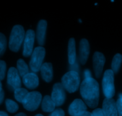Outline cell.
Listing matches in <instances>:
<instances>
[{
	"mask_svg": "<svg viewBox=\"0 0 122 116\" xmlns=\"http://www.w3.org/2000/svg\"><path fill=\"white\" fill-rule=\"evenodd\" d=\"M35 33L33 30L29 29L26 32L23 44V55L25 57L30 56L33 52V45H34Z\"/></svg>",
	"mask_w": 122,
	"mask_h": 116,
	"instance_id": "ba28073f",
	"label": "cell"
},
{
	"mask_svg": "<svg viewBox=\"0 0 122 116\" xmlns=\"http://www.w3.org/2000/svg\"><path fill=\"white\" fill-rule=\"evenodd\" d=\"M64 111L61 108H57L52 111L49 116H64Z\"/></svg>",
	"mask_w": 122,
	"mask_h": 116,
	"instance_id": "d4e9b609",
	"label": "cell"
},
{
	"mask_svg": "<svg viewBox=\"0 0 122 116\" xmlns=\"http://www.w3.org/2000/svg\"><path fill=\"white\" fill-rule=\"evenodd\" d=\"M114 74L112 70H107L104 74L102 86L106 98H112L115 94Z\"/></svg>",
	"mask_w": 122,
	"mask_h": 116,
	"instance_id": "277c9868",
	"label": "cell"
},
{
	"mask_svg": "<svg viewBox=\"0 0 122 116\" xmlns=\"http://www.w3.org/2000/svg\"><path fill=\"white\" fill-rule=\"evenodd\" d=\"M4 97V91L2 90V87H0V104L3 101Z\"/></svg>",
	"mask_w": 122,
	"mask_h": 116,
	"instance_id": "f1b7e54d",
	"label": "cell"
},
{
	"mask_svg": "<svg viewBox=\"0 0 122 116\" xmlns=\"http://www.w3.org/2000/svg\"><path fill=\"white\" fill-rule=\"evenodd\" d=\"M17 69L10 67L7 73V83L9 86L15 89L21 87V80Z\"/></svg>",
	"mask_w": 122,
	"mask_h": 116,
	"instance_id": "30bf717a",
	"label": "cell"
},
{
	"mask_svg": "<svg viewBox=\"0 0 122 116\" xmlns=\"http://www.w3.org/2000/svg\"><path fill=\"white\" fill-rule=\"evenodd\" d=\"M87 107L85 102L80 99L74 100L69 108V113L71 116H77L86 111Z\"/></svg>",
	"mask_w": 122,
	"mask_h": 116,
	"instance_id": "8fae6325",
	"label": "cell"
},
{
	"mask_svg": "<svg viewBox=\"0 0 122 116\" xmlns=\"http://www.w3.org/2000/svg\"><path fill=\"white\" fill-rule=\"evenodd\" d=\"M81 96L90 108H96L100 98L99 84L94 78L85 79L80 87Z\"/></svg>",
	"mask_w": 122,
	"mask_h": 116,
	"instance_id": "6da1fadb",
	"label": "cell"
},
{
	"mask_svg": "<svg viewBox=\"0 0 122 116\" xmlns=\"http://www.w3.org/2000/svg\"><path fill=\"white\" fill-rule=\"evenodd\" d=\"M105 63L106 58L103 54L100 52H95L93 56V67L95 76L97 78H99L102 74Z\"/></svg>",
	"mask_w": 122,
	"mask_h": 116,
	"instance_id": "9c48e42d",
	"label": "cell"
},
{
	"mask_svg": "<svg viewBox=\"0 0 122 116\" xmlns=\"http://www.w3.org/2000/svg\"><path fill=\"white\" fill-rule=\"evenodd\" d=\"M15 116H27V115L23 113H20L19 114H17Z\"/></svg>",
	"mask_w": 122,
	"mask_h": 116,
	"instance_id": "1f68e13d",
	"label": "cell"
},
{
	"mask_svg": "<svg viewBox=\"0 0 122 116\" xmlns=\"http://www.w3.org/2000/svg\"><path fill=\"white\" fill-rule=\"evenodd\" d=\"M23 82L28 89H33L39 85V78L36 74L29 73L23 77Z\"/></svg>",
	"mask_w": 122,
	"mask_h": 116,
	"instance_id": "9a60e30c",
	"label": "cell"
},
{
	"mask_svg": "<svg viewBox=\"0 0 122 116\" xmlns=\"http://www.w3.org/2000/svg\"><path fill=\"white\" fill-rule=\"evenodd\" d=\"M45 55V50L44 47L38 46L35 48L30 61V67L32 71L38 72L40 70Z\"/></svg>",
	"mask_w": 122,
	"mask_h": 116,
	"instance_id": "5b68a950",
	"label": "cell"
},
{
	"mask_svg": "<svg viewBox=\"0 0 122 116\" xmlns=\"http://www.w3.org/2000/svg\"><path fill=\"white\" fill-rule=\"evenodd\" d=\"M76 58V44L74 38H70L68 44V58L69 63L70 65L75 63Z\"/></svg>",
	"mask_w": 122,
	"mask_h": 116,
	"instance_id": "e0dca14e",
	"label": "cell"
},
{
	"mask_svg": "<svg viewBox=\"0 0 122 116\" xmlns=\"http://www.w3.org/2000/svg\"><path fill=\"white\" fill-rule=\"evenodd\" d=\"M0 87H2V85H1V81H0Z\"/></svg>",
	"mask_w": 122,
	"mask_h": 116,
	"instance_id": "e575fe53",
	"label": "cell"
},
{
	"mask_svg": "<svg viewBox=\"0 0 122 116\" xmlns=\"http://www.w3.org/2000/svg\"><path fill=\"white\" fill-rule=\"evenodd\" d=\"M51 97L57 107L62 106L66 100L65 89L61 83H57L54 85Z\"/></svg>",
	"mask_w": 122,
	"mask_h": 116,
	"instance_id": "52a82bcc",
	"label": "cell"
},
{
	"mask_svg": "<svg viewBox=\"0 0 122 116\" xmlns=\"http://www.w3.org/2000/svg\"><path fill=\"white\" fill-rule=\"evenodd\" d=\"M119 98H120V100L122 101V94H120V95H119Z\"/></svg>",
	"mask_w": 122,
	"mask_h": 116,
	"instance_id": "d6a6232c",
	"label": "cell"
},
{
	"mask_svg": "<svg viewBox=\"0 0 122 116\" xmlns=\"http://www.w3.org/2000/svg\"><path fill=\"white\" fill-rule=\"evenodd\" d=\"M91 116V113H89L88 111H86L85 113H83V114H81L79 116Z\"/></svg>",
	"mask_w": 122,
	"mask_h": 116,
	"instance_id": "f546056e",
	"label": "cell"
},
{
	"mask_svg": "<svg viewBox=\"0 0 122 116\" xmlns=\"http://www.w3.org/2000/svg\"><path fill=\"white\" fill-rule=\"evenodd\" d=\"M80 82V76L76 71H70L66 73L61 79V84L69 93H73L78 89Z\"/></svg>",
	"mask_w": 122,
	"mask_h": 116,
	"instance_id": "3957f363",
	"label": "cell"
},
{
	"mask_svg": "<svg viewBox=\"0 0 122 116\" xmlns=\"http://www.w3.org/2000/svg\"><path fill=\"white\" fill-rule=\"evenodd\" d=\"M25 30L21 25H15L12 29L9 39V48L13 52L20 50L25 37Z\"/></svg>",
	"mask_w": 122,
	"mask_h": 116,
	"instance_id": "7a4b0ae2",
	"label": "cell"
},
{
	"mask_svg": "<svg viewBox=\"0 0 122 116\" xmlns=\"http://www.w3.org/2000/svg\"><path fill=\"white\" fill-rule=\"evenodd\" d=\"M5 106L7 111L11 113H14L19 110V106L14 101L7 99L5 101Z\"/></svg>",
	"mask_w": 122,
	"mask_h": 116,
	"instance_id": "7402d4cb",
	"label": "cell"
},
{
	"mask_svg": "<svg viewBox=\"0 0 122 116\" xmlns=\"http://www.w3.org/2000/svg\"><path fill=\"white\" fill-rule=\"evenodd\" d=\"M90 52L89 42L86 39H82L80 42L79 59L81 64H85L88 60Z\"/></svg>",
	"mask_w": 122,
	"mask_h": 116,
	"instance_id": "4fadbf2b",
	"label": "cell"
},
{
	"mask_svg": "<svg viewBox=\"0 0 122 116\" xmlns=\"http://www.w3.org/2000/svg\"><path fill=\"white\" fill-rule=\"evenodd\" d=\"M7 47V39L4 35L0 33V57L3 55Z\"/></svg>",
	"mask_w": 122,
	"mask_h": 116,
	"instance_id": "603a6c76",
	"label": "cell"
},
{
	"mask_svg": "<svg viewBox=\"0 0 122 116\" xmlns=\"http://www.w3.org/2000/svg\"><path fill=\"white\" fill-rule=\"evenodd\" d=\"M42 101V95L40 92L33 91L29 92L22 102L24 108L29 111H33L39 107Z\"/></svg>",
	"mask_w": 122,
	"mask_h": 116,
	"instance_id": "8992f818",
	"label": "cell"
},
{
	"mask_svg": "<svg viewBox=\"0 0 122 116\" xmlns=\"http://www.w3.org/2000/svg\"><path fill=\"white\" fill-rule=\"evenodd\" d=\"M46 27H47V22L46 20H41L39 21L37 26L36 37L38 44L41 46H43L45 44Z\"/></svg>",
	"mask_w": 122,
	"mask_h": 116,
	"instance_id": "5bb4252c",
	"label": "cell"
},
{
	"mask_svg": "<svg viewBox=\"0 0 122 116\" xmlns=\"http://www.w3.org/2000/svg\"><path fill=\"white\" fill-rule=\"evenodd\" d=\"M35 116H44L42 115V114H36Z\"/></svg>",
	"mask_w": 122,
	"mask_h": 116,
	"instance_id": "836d02e7",
	"label": "cell"
},
{
	"mask_svg": "<svg viewBox=\"0 0 122 116\" xmlns=\"http://www.w3.org/2000/svg\"><path fill=\"white\" fill-rule=\"evenodd\" d=\"M84 75H85V79H89V78H91L92 77L91 72L89 70H88V69L85 70Z\"/></svg>",
	"mask_w": 122,
	"mask_h": 116,
	"instance_id": "83f0119b",
	"label": "cell"
},
{
	"mask_svg": "<svg viewBox=\"0 0 122 116\" xmlns=\"http://www.w3.org/2000/svg\"><path fill=\"white\" fill-rule=\"evenodd\" d=\"M56 106L54 102L52 100L51 96L49 95H46L44 96L42 101V110L44 112L47 113H52L55 110Z\"/></svg>",
	"mask_w": 122,
	"mask_h": 116,
	"instance_id": "ac0fdd59",
	"label": "cell"
},
{
	"mask_svg": "<svg viewBox=\"0 0 122 116\" xmlns=\"http://www.w3.org/2000/svg\"><path fill=\"white\" fill-rule=\"evenodd\" d=\"M102 110L105 116H119L116 102L112 98L104 99Z\"/></svg>",
	"mask_w": 122,
	"mask_h": 116,
	"instance_id": "7c38bea8",
	"label": "cell"
},
{
	"mask_svg": "<svg viewBox=\"0 0 122 116\" xmlns=\"http://www.w3.org/2000/svg\"><path fill=\"white\" fill-rule=\"evenodd\" d=\"M122 62V55L120 54H117L114 56L112 63V70L114 73H117L120 69Z\"/></svg>",
	"mask_w": 122,
	"mask_h": 116,
	"instance_id": "44dd1931",
	"label": "cell"
},
{
	"mask_svg": "<svg viewBox=\"0 0 122 116\" xmlns=\"http://www.w3.org/2000/svg\"><path fill=\"white\" fill-rule=\"evenodd\" d=\"M6 71V63L4 61L0 60V81L4 79Z\"/></svg>",
	"mask_w": 122,
	"mask_h": 116,
	"instance_id": "cb8c5ba5",
	"label": "cell"
},
{
	"mask_svg": "<svg viewBox=\"0 0 122 116\" xmlns=\"http://www.w3.org/2000/svg\"><path fill=\"white\" fill-rule=\"evenodd\" d=\"M0 116H8V114L4 111H0Z\"/></svg>",
	"mask_w": 122,
	"mask_h": 116,
	"instance_id": "4dcf8cb0",
	"label": "cell"
},
{
	"mask_svg": "<svg viewBox=\"0 0 122 116\" xmlns=\"http://www.w3.org/2000/svg\"><path fill=\"white\" fill-rule=\"evenodd\" d=\"M29 94L28 91L27 89L25 88H19L14 90V97L15 100L19 102L22 103L23 101L25 100V98Z\"/></svg>",
	"mask_w": 122,
	"mask_h": 116,
	"instance_id": "d6986e66",
	"label": "cell"
},
{
	"mask_svg": "<svg viewBox=\"0 0 122 116\" xmlns=\"http://www.w3.org/2000/svg\"><path fill=\"white\" fill-rule=\"evenodd\" d=\"M40 70L42 77L45 82H50L52 81L53 78V69L51 63H44Z\"/></svg>",
	"mask_w": 122,
	"mask_h": 116,
	"instance_id": "2e32d148",
	"label": "cell"
},
{
	"mask_svg": "<svg viewBox=\"0 0 122 116\" xmlns=\"http://www.w3.org/2000/svg\"><path fill=\"white\" fill-rule=\"evenodd\" d=\"M91 116H105L102 108H96L91 113Z\"/></svg>",
	"mask_w": 122,
	"mask_h": 116,
	"instance_id": "484cf974",
	"label": "cell"
},
{
	"mask_svg": "<svg viewBox=\"0 0 122 116\" xmlns=\"http://www.w3.org/2000/svg\"><path fill=\"white\" fill-rule=\"evenodd\" d=\"M117 108L118 116H122V101L120 100V98L117 100L116 102Z\"/></svg>",
	"mask_w": 122,
	"mask_h": 116,
	"instance_id": "4316f807",
	"label": "cell"
},
{
	"mask_svg": "<svg viewBox=\"0 0 122 116\" xmlns=\"http://www.w3.org/2000/svg\"><path fill=\"white\" fill-rule=\"evenodd\" d=\"M17 68L19 71V75L23 77L25 75L29 73V67L25 61L22 59L18 60L17 62Z\"/></svg>",
	"mask_w": 122,
	"mask_h": 116,
	"instance_id": "ffe728a7",
	"label": "cell"
}]
</instances>
